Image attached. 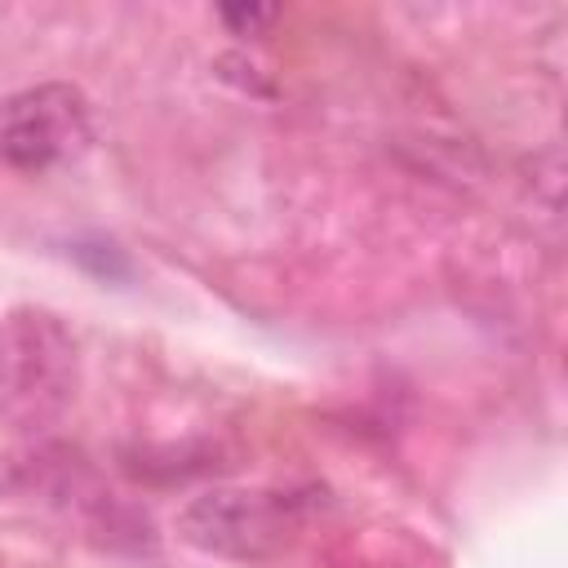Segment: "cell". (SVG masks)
I'll return each instance as SVG.
<instances>
[{"label": "cell", "mask_w": 568, "mask_h": 568, "mask_svg": "<svg viewBox=\"0 0 568 568\" xmlns=\"http://www.w3.org/2000/svg\"><path fill=\"white\" fill-rule=\"evenodd\" d=\"M80 390V342L40 306H18L0 320V426L44 430Z\"/></svg>", "instance_id": "obj_1"}, {"label": "cell", "mask_w": 568, "mask_h": 568, "mask_svg": "<svg viewBox=\"0 0 568 568\" xmlns=\"http://www.w3.org/2000/svg\"><path fill=\"white\" fill-rule=\"evenodd\" d=\"M173 532L200 555L257 564V559L280 555L293 541L297 506L284 493L222 484V488H204L186 497L173 515Z\"/></svg>", "instance_id": "obj_2"}, {"label": "cell", "mask_w": 568, "mask_h": 568, "mask_svg": "<svg viewBox=\"0 0 568 568\" xmlns=\"http://www.w3.org/2000/svg\"><path fill=\"white\" fill-rule=\"evenodd\" d=\"M93 138L89 102L75 84L49 80L0 102V160L27 173L75 160Z\"/></svg>", "instance_id": "obj_3"}, {"label": "cell", "mask_w": 568, "mask_h": 568, "mask_svg": "<svg viewBox=\"0 0 568 568\" xmlns=\"http://www.w3.org/2000/svg\"><path fill=\"white\" fill-rule=\"evenodd\" d=\"M275 13L280 9H271V4H222L217 9V18L231 27V36H257L262 27L275 22Z\"/></svg>", "instance_id": "obj_4"}, {"label": "cell", "mask_w": 568, "mask_h": 568, "mask_svg": "<svg viewBox=\"0 0 568 568\" xmlns=\"http://www.w3.org/2000/svg\"><path fill=\"white\" fill-rule=\"evenodd\" d=\"M22 484V475H18V462L9 457V453H0V493H13Z\"/></svg>", "instance_id": "obj_5"}]
</instances>
